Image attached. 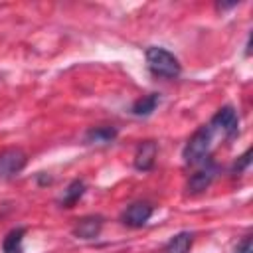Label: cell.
<instances>
[{"mask_svg": "<svg viewBox=\"0 0 253 253\" xmlns=\"http://www.w3.org/2000/svg\"><path fill=\"white\" fill-rule=\"evenodd\" d=\"M213 130L210 125H204L200 126L186 142L184 150H182V156L186 160V164H192V166H200L202 162H206L210 156V150H211V144H213Z\"/></svg>", "mask_w": 253, "mask_h": 253, "instance_id": "cell-1", "label": "cell"}, {"mask_svg": "<svg viewBox=\"0 0 253 253\" xmlns=\"http://www.w3.org/2000/svg\"><path fill=\"white\" fill-rule=\"evenodd\" d=\"M146 65L148 69L156 75V77H164V79H174L182 73V65L178 61V57L168 51L166 47L160 45H150L146 49Z\"/></svg>", "mask_w": 253, "mask_h": 253, "instance_id": "cell-2", "label": "cell"}, {"mask_svg": "<svg viewBox=\"0 0 253 253\" xmlns=\"http://www.w3.org/2000/svg\"><path fill=\"white\" fill-rule=\"evenodd\" d=\"M28 164V156L22 148H6L0 152V180L14 178Z\"/></svg>", "mask_w": 253, "mask_h": 253, "instance_id": "cell-3", "label": "cell"}, {"mask_svg": "<svg viewBox=\"0 0 253 253\" xmlns=\"http://www.w3.org/2000/svg\"><path fill=\"white\" fill-rule=\"evenodd\" d=\"M217 172H219V166H217L211 158H208V160L202 162L200 168L190 176V180H188V192H190V194L206 192V190L211 186V182L215 180Z\"/></svg>", "mask_w": 253, "mask_h": 253, "instance_id": "cell-4", "label": "cell"}, {"mask_svg": "<svg viewBox=\"0 0 253 253\" xmlns=\"http://www.w3.org/2000/svg\"><path fill=\"white\" fill-rule=\"evenodd\" d=\"M210 126H211L213 132H221L225 138H229V136H235L237 130H239V117H237V113H235L233 107L225 105V107H221L211 117Z\"/></svg>", "mask_w": 253, "mask_h": 253, "instance_id": "cell-5", "label": "cell"}, {"mask_svg": "<svg viewBox=\"0 0 253 253\" xmlns=\"http://www.w3.org/2000/svg\"><path fill=\"white\" fill-rule=\"evenodd\" d=\"M152 211L154 208L148 204V202H134L130 204L123 215H121V221L126 225V227H142L146 225V221L152 217Z\"/></svg>", "mask_w": 253, "mask_h": 253, "instance_id": "cell-6", "label": "cell"}, {"mask_svg": "<svg viewBox=\"0 0 253 253\" xmlns=\"http://www.w3.org/2000/svg\"><path fill=\"white\" fill-rule=\"evenodd\" d=\"M156 154H158V144L152 140H144L138 144L136 152H134V168L140 172H146L154 166L156 162Z\"/></svg>", "mask_w": 253, "mask_h": 253, "instance_id": "cell-7", "label": "cell"}, {"mask_svg": "<svg viewBox=\"0 0 253 253\" xmlns=\"http://www.w3.org/2000/svg\"><path fill=\"white\" fill-rule=\"evenodd\" d=\"M101 229H103V217H99V215H87V217H81L75 223L73 235L77 239L89 241V239H95L101 233Z\"/></svg>", "mask_w": 253, "mask_h": 253, "instance_id": "cell-8", "label": "cell"}, {"mask_svg": "<svg viewBox=\"0 0 253 253\" xmlns=\"http://www.w3.org/2000/svg\"><path fill=\"white\" fill-rule=\"evenodd\" d=\"M160 105V95L158 93H148V95H142L140 99H136L130 107V113L136 115V117H148L156 111V107Z\"/></svg>", "mask_w": 253, "mask_h": 253, "instance_id": "cell-9", "label": "cell"}, {"mask_svg": "<svg viewBox=\"0 0 253 253\" xmlns=\"http://www.w3.org/2000/svg\"><path fill=\"white\" fill-rule=\"evenodd\" d=\"M192 243H194V233L180 231L174 237H170V241L164 247V253H188L192 249Z\"/></svg>", "mask_w": 253, "mask_h": 253, "instance_id": "cell-10", "label": "cell"}, {"mask_svg": "<svg viewBox=\"0 0 253 253\" xmlns=\"http://www.w3.org/2000/svg\"><path fill=\"white\" fill-rule=\"evenodd\" d=\"M24 235H26L24 227H16L8 231L2 241V253H24Z\"/></svg>", "mask_w": 253, "mask_h": 253, "instance_id": "cell-11", "label": "cell"}, {"mask_svg": "<svg viewBox=\"0 0 253 253\" xmlns=\"http://www.w3.org/2000/svg\"><path fill=\"white\" fill-rule=\"evenodd\" d=\"M115 138H117L115 126H95V128H89L85 134V142H91V144H109Z\"/></svg>", "mask_w": 253, "mask_h": 253, "instance_id": "cell-12", "label": "cell"}, {"mask_svg": "<svg viewBox=\"0 0 253 253\" xmlns=\"http://www.w3.org/2000/svg\"><path fill=\"white\" fill-rule=\"evenodd\" d=\"M83 194H85V182H83V180H73V182L63 190V196H61L59 204H61L63 208H73V206L81 200Z\"/></svg>", "mask_w": 253, "mask_h": 253, "instance_id": "cell-13", "label": "cell"}, {"mask_svg": "<svg viewBox=\"0 0 253 253\" xmlns=\"http://www.w3.org/2000/svg\"><path fill=\"white\" fill-rule=\"evenodd\" d=\"M251 164V148H247L239 158H237V162L233 164V172H237V174H241L243 170H247V166Z\"/></svg>", "mask_w": 253, "mask_h": 253, "instance_id": "cell-14", "label": "cell"}, {"mask_svg": "<svg viewBox=\"0 0 253 253\" xmlns=\"http://www.w3.org/2000/svg\"><path fill=\"white\" fill-rule=\"evenodd\" d=\"M235 253H253V241H251V235H245V237L237 243Z\"/></svg>", "mask_w": 253, "mask_h": 253, "instance_id": "cell-15", "label": "cell"}]
</instances>
